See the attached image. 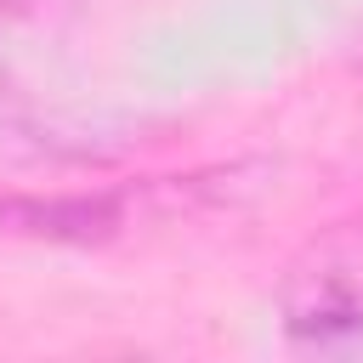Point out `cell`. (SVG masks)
I'll use <instances>...</instances> for the list:
<instances>
[{
  "label": "cell",
  "mask_w": 363,
  "mask_h": 363,
  "mask_svg": "<svg viewBox=\"0 0 363 363\" xmlns=\"http://www.w3.org/2000/svg\"><path fill=\"white\" fill-rule=\"evenodd\" d=\"M278 318L295 346H340L363 335V227H329L312 238L278 289Z\"/></svg>",
  "instance_id": "6da1fadb"
},
{
  "label": "cell",
  "mask_w": 363,
  "mask_h": 363,
  "mask_svg": "<svg viewBox=\"0 0 363 363\" xmlns=\"http://www.w3.org/2000/svg\"><path fill=\"white\" fill-rule=\"evenodd\" d=\"M125 227L119 193H57V199H0V238L45 244H102Z\"/></svg>",
  "instance_id": "7a4b0ae2"
},
{
  "label": "cell",
  "mask_w": 363,
  "mask_h": 363,
  "mask_svg": "<svg viewBox=\"0 0 363 363\" xmlns=\"http://www.w3.org/2000/svg\"><path fill=\"white\" fill-rule=\"evenodd\" d=\"M57 0H0V23H34V17H45Z\"/></svg>",
  "instance_id": "3957f363"
}]
</instances>
